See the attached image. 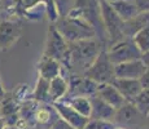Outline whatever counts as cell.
<instances>
[{"label": "cell", "mask_w": 149, "mask_h": 129, "mask_svg": "<svg viewBox=\"0 0 149 129\" xmlns=\"http://www.w3.org/2000/svg\"><path fill=\"white\" fill-rule=\"evenodd\" d=\"M4 96V88H3V85H1V81H0V98Z\"/></svg>", "instance_id": "obj_29"}, {"label": "cell", "mask_w": 149, "mask_h": 129, "mask_svg": "<svg viewBox=\"0 0 149 129\" xmlns=\"http://www.w3.org/2000/svg\"><path fill=\"white\" fill-rule=\"evenodd\" d=\"M140 84H141L143 89H149V68H147V71L144 72V75L139 79Z\"/></svg>", "instance_id": "obj_26"}, {"label": "cell", "mask_w": 149, "mask_h": 129, "mask_svg": "<svg viewBox=\"0 0 149 129\" xmlns=\"http://www.w3.org/2000/svg\"><path fill=\"white\" fill-rule=\"evenodd\" d=\"M69 106L74 108L77 112H79L82 116L90 119L91 116V101L87 97H71V99L66 102Z\"/></svg>", "instance_id": "obj_18"}, {"label": "cell", "mask_w": 149, "mask_h": 129, "mask_svg": "<svg viewBox=\"0 0 149 129\" xmlns=\"http://www.w3.org/2000/svg\"><path fill=\"white\" fill-rule=\"evenodd\" d=\"M56 28L62 35V38L68 41V44L79 40L91 39L95 35V30L91 25H88L81 18L70 16L60 19L56 25Z\"/></svg>", "instance_id": "obj_2"}, {"label": "cell", "mask_w": 149, "mask_h": 129, "mask_svg": "<svg viewBox=\"0 0 149 129\" xmlns=\"http://www.w3.org/2000/svg\"><path fill=\"white\" fill-rule=\"evenodd\" d=\"M114 67L116 65L109 59L107 50H101L93 61V63L83 75L97 84H111L113 80L116 79Z\"/></svg>", "instance_id": "obj_3"}, {"label": "cell", "mask_w": 149, "mask_h": 129, "mask_svg": "<svg viewBox=\"0 0 149 129\" xmlns=\"http://www.w3.org/2000/svg\"><path fill=\"white\" fill-rule=\"evenodd\" d=\"M97 87H99L97 83L92 81V80L86 77L84 75L73 76L69 90L73 94V97H87V98H91V97H93L96 94Z\"/></svg>", "instance_id": "obj_10"}, {"label": "cell", "mask_w": 149, "mask_h": 129, "mask_svg": "<svg viewBox=\"0 0 149 129\" xmlns=\"http://www.w3.org/2000/svg\"><path fill=\"white\" fill-rule=\"evenodd\" d=\"M49 98L53 102H58L62 97L66 96L69 92V84L65 80V77L62 75L53 77L52 80H49Z\"/></svg>", "instance_id": "obj_16"}, {"label": "cell", "mask_w": 149, "mask_h": 129, "mask_svg": "<svg viewBox=\"0 0 149 129\" xmlns=\"http://www.w3.org/2000/svg\"><path fill=\"white\" fill-rule=\"evenodd\" d=\"M139 13H149V0H134Z\"/></svg>", "instance_id": "obj_24"}, {"label": "cell", "mask_w": 149, "mask_h": 129, "mask_svg": "<svg viewBox=\"0 0 149 129\" xmlns=\"http://www.w3.org/2000/svg\"><path fill=\"white\" fill-rule=\"evenodd\" d=\"M48 88H49V81L39 76L38 84H36L35 92H34V98H35L36 101H40V102L51 101V98H49V89H48Z\"/></svg>", "instance_id": "obj_20"}, {"label": "cell", "mask_w": 149, "mask_h": 129, "mask_svg": "<svg viewBox=\"0 0 149 129\" xmlns=\"http://www.w3.org/2000/svg\"><path fill=\"white\" fill-rule=\"evenodd\" d=\"M3 7V0H0V8Z\"/></svg>", "instance_id": "obj_32"}, {"label": "cell", "mask_w": 149, "mask_h": 129, "mask_svg": "<svg viewBox=\"0 0 149 129\" xmlns=\"http://www.w3.org/2000/svg\"><path fill=\"white\" fill-rule=\"evenodd\" d=\"M131 39L134 40V43L136 44V47L139 48V50L141 52V53L149 52V23L145 26V27H143L141 30Z\"/></svg>", "instance_id": "obj_19"}, {"label": "cell", "mask_w": 149, "mask_h": 129, "mask_svg": "<svg viewBox=\"0 0 149 129\" xmlns=\"http://www.w3.org/2000/svg\"><path fill=\"white\" fill-rule=\"evenodd\" d=\"M35 119H36V121L40 123V124H45V123L49 121V119H51V112H49L48 110H45V108H40V110L36 111Z\"/></svg>", "instance_id": "obj_23"}, {"label": "cell", "mask_w": 149, "mask_h": 129, "mask_svg": "<svg viewBox=\"0 0 149 129\" xmlns=\"http://www.w3.org/2000/svg\"><path fill=\"white\" fill-rule=\"evenodd\" d=\"M139 115H141V114L137 111V108L134 106V103L126 102L122 107H119L116 111L114 119H117V121L123 123V124H132Z\"/></svg>", "instance_id": "obj_17"}, {"label": "cell", "mask_w": 149, "mask_h": 129, "mask_svg": "<svg viewBox=\"0 0 149 129\" xmlns=\"http://www.w3.org/2000/svg\"><path fill=\"white\" fill-rule=\"evenodd\" d=\"M95 96H97L104 102H107L108 105H110L116 110H118L119 107H122L127 102L113 84H99Z\"/></svg>", "instance_id": "obj_11"}, {"label": "cell", "mask_w": 149, "mask_h": 129, "mask_svg": "<svg viewBox=\"0 0 149 129\" xmlns=\"http://www.w3.org/2000/svg\"><path fill=\"white\" fill-rule=\"evenodd\" d=\"M113 121H107V120H99V119H88L86 123L84 129H113Z\"/></svg>", "instance_id": "obj_22"}, {"label": "cell", "mask_w": 149, "mask_h": 129, "mask_svg": "<svg viewBox=\"0 0 149 129\" xmlns=\"http://www.w3.org/2000/svg\"><path fill=\"white\" fill-rule=\"evenodd\" d=\"M61 75V62L48 56H43L39 63V76L45 80H52L53 77Z\"/></svg>", "instance_id": "obj_14"}, {"label": "cell", "mask_w": 149, "mask_h": 129, "mask_svg": "<svg viewBox=\"0 0 149 129\" xmlns=\"http://www.w3.org/2000/svg\"><path fill=\"white\" fill-rule=\"evenodd\" d=\"M100 12H101V21L104 30L107 31L108 38L111 40V43H117L119 40L125 39L123 32V23L125 21L116 13V10L111 8L108 0H100Z\"/></svg>", "instance_id": "obj_4"}, {"label": "cell", "mask_w": 149, "mask_h": 129, "mask_svg": "<svg viewBox=\"0 0 149 129\" xmlns=\"http://www.w3.org/2000/svg\"><path fill=\"white\" fill-rule=\"evenodd\" d=\"M111 84L118 89V92L123 96V98L127 102H134V99L140 94L143 90L141 84L139 80L132 79H114Z\"/></svg>", "instance_id": "obj_12"}, {"label": "cell", "mask_w": 149, "mask_h": 129, "mask_svg": "<svg viewBox=\"0 0 149 129\" xmlns=\"http://www.w3.org/2000/svg\"><path fill=\"white\" fill-rule=\"evenodd\" d=\"M108 57L114 65L123 63L128 61H135V59H141L143 53L139 50L136 44L131 38H125L119 41L114 43L109 47L107 50Z\"/></svg>", "instance_id": "obj_5"}, {"label": "cell", "mask_w": 149, "mask_h": 129, "mask_svg": "<svg viewBox=\"0 0 149 129\" xmlns=\"http://www.w3.org/2000/svg\"><path fill=\"white\" fill-rule=\"evenodd\" d=\"M108 1L123 21H128L139 14L134 0H108Z\"/></svg>", "instance_id": "obj_15"}, {"label": "cell", "mask_w": 149, "mask_h": 129, "mask_svg": "<svg viewBox=\"0 0 149 129\" xmlns=\"http://www.w3.org/2000/svg\"><path fill=\"white\" fill-rule=\"evenodd\" d=\"M54 108L58 112L60 117L65 120L73 129H84V125L88 121V119L77 112L66 102H54Z\"/></svg>", "instance_id": "obj_9"}, {"label": "cell", "mask_w": 149, "mask_h": 129, "mask_svg": "<svg viewBox=\"0 0 149 129\" xmlns=\"http://www.w3.org/2000/svg\"><path fill=\"white\" fill-rule=\"evenodd\" d=\"M141 61L144 62V65L147 66V68H149V52H147V53H143Z\"/></svg>", "instance_id": "obj_27"}, {"label": "cell", "mask_w": 149, "mask_h": 129, "mask_svg": "<svg viewBox=\"0 0 149 129\" xmlns=\"http://www.w3.org/2000/svg\"><path fill=\"white\" fill-rule=\"evenodd\" d=\"M21 23L16 21L0 22V50L9 49L10 47L21 38Z\"/></svg>", "instance_id": "obj_7"}, {"label": "cell", "mask_w": 149, "mask_h": 129, "mask_svg": "<svg viewBox=\"0 0 149 129\" xmlns=\"http://www.w3.org/2000/svg\"><path fill=\"white\" fill-rule=\"evenodd\" d=\"M68 49H69L68 41L62 38V35L58 32L56 26H51L48 28V34H47L44 56L52 57L58 62H62L68 53Z\"/></svg>", "instance_id": "obj_6"}, {"label": "cell", "mask_w": 149, "mask_h": 129, "mask_svg": "<svg viewBox=\"0 0 149 129\" xmlns=\"http://www.w3.org/2000/svg\"><path fill=\"white\" fill-rule=\"evenodd\" d=\"M5 129H18V128H14V127H8V128H5Z\"/></svg>", "instance_id": "obj_31"}, {"label": "cell", "mask_w": 149, "mask_h": 129, "mask_svg": "<svg viewBox=\"0 0 149 129\" xmlns=\"http://www.w3.org/2000/svg\"><path fill=\"white\" fill-rule=\"evenodd\" d=\"M134 106L141 115H149V89H143L140 94L134 99Z\"/></svg>", "instance_id": "obj_21"}, {"label": "cell", "mask_w": 149, "mask_h": 129, "mask_svg": "<svg viewBox=\"0 0 149 129\" xmlns=\"http://www.w3.org/2000/svg\"><path fill=\"white\" fill-rule=\"evenodd\" d=\"M91 101V116L90 119H99V120H107V121H113L116 116V108H113L110 105L100 99L97 96H93L90 98Z\"/></svg>", "instance_id": "obj_13"}, {"label": "cell", "mask_w": 149, "mask_h": 129, "mask_svg": "<svg viewBox=\"0 0 149 129\" xmlns=\"http://www.w3.org/2000/svg\"><path fill=\"white\" fill-rule=\"evenodd\" d=\"M52 129H73V128H71L65 120H62L61 117H60V119H57L56 121H54V124L52 125Z\"/></svg>", "instance_id": "obj_25"}, {"label": "cell", "mask_w": 149, "mask_h": 129, "mask_svg": "<svg viewBox=\"0 0 149 129\" xmlns=\"http://www.w3.org/2000/svg\"><path fill=\"white\" fill-rule=\"evenodd\" d=\"M7 128V124H5V120L3 117H0V129H5Z\"/></svg>", "instance_id": "obj_28"}, {"label": "cell", "mask_w": 149, "mask_h": 129, "mask_svg": "<svg viewBox=\"0 0 149 129\" xmlns=\"http://www.w3.org/2000/svg\"><path fill=\"white\" fill-rule=\"evenodd\" d=\"M101 50L99 41L93 38L70 43L68 53L61 63H65L78 74H84Z\"/></svg>", "instance_id": "obj_1"}, {"label": "cell", "mask_w": 149, "mask_h": 129, "mask_svg": "<svg viewBox=\"0 0 149 129\" xmlns=\"http://www.w3.org/2000/svg\"><path fill=\"white\" fill-rule=\"evenodd\" d=\"M0 102H1V98H0Z\"/></svg>", "instance_id": "obj_33"}, {"label": "cell", "mask_w": 149, "mask_h": 129, "mask_svg": "<svg viewBox=\"0 0 149 129\" xmlns=\"http://www.w3.org/2000/svg\"><path fill=\"white\" fill-rule=\"evenodd\" d=\"M147 71V66L141 59H135V61H128L118 63L114 67V74L116 79H132L139 80Z\"/></svg>", "instance_id": "obj_8"}, {"label": "cell", "mask_w": 149, "mask_h": 129, "mask_svg": "<svg viewBox=\"0 0 149 129\" xmlns=\"http://www.w3.org/2000/svg\"><path fill=\"white\" fill-rule=\"evenodd\" d=\"M113 129H126V128H123V127H114Z\"/></svg>", "instance_id": "obj_30"}]
</instances>
